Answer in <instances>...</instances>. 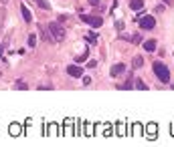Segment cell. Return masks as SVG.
<instances>
[{
  "mask_svg": "<svg viewBox=\"0 0 174 147\" xmlns=\"http://www.w3.org/2000/svg\"><path fill=\"white\" fill-rule=\"evenodd\" d=\"M152 69H154V75L162 81V83H168V81H170V71H168V67H166L164 63L156 61V63L152 64Z\"/></svg>",
  "mask_w": 174,
  "mask_h": 147,
  "instance_id": "cell-1",
  "label": "cell"
},
{
  "mask_svg": "<svg viewBox=\"0 0 174 147\" xmlns=\"http://www.w3.org/2000/svg\"><path fill=\"white\" fill-rule=\"evenodd\" d=\"M49 30H51V36H53L55 40H63L65 39V28L61 26V22H59V20H57V22L53 20V22L49 24Z\"/></svg>",
  "mask_w": 174,
  "mask_h": 147,
  "instance_id": "cell-2",
  "label": "cell"
},
{
  "mask_svg": "<svg viewBox=\"0 0 174 147\" xmlns=\"http://www.w3.org/2000/svg\"><path fill=\"white\" fill-rule=\"evenodd\" d=\"M81 20L85 22L87 26H91V28H99V26L103 24V18H101V16H87V14H83Z\"/></svg>",
  "mask_w": 174,
  "mask_h": 147,
  "instance_id": "cell-3",
  "label": "cell"
},
{
  "mask_svg": "<svg viewBox=\"0 0 174 147\" xmlns=\"http://www.w3.org/2000/svg\"><path fill=\"white\" fill-rule=\"evenodd\" d=\"M140 28H144V30H152L156 26V20H154V16H142L140 20Z\"/></svg>",
  "mask_w": 174,
  "mask_h": 147,
  "instance_id": "cell-4",
  "label": "cell"
},
{
  "mask_svg": "<svg viewBox=\"0 0 174 147\" xmlns=\"http://www.w3.org/2000/svg\"><path fill=\"white\" fill-rule=\"evenodd\" d=\"M67 73L69 75H71V77H83V69H81V67H79V64H69V67H67Z\"/></svg>",
  "mask_w": 174,
  "mask_h": 147,
  "instance_id": "cell-5",
  "label": "cell"
},
{
  "mask_svg": "<svg viewBox=\"0 0 174 147\" xmlns=\"http://www.w3.org/2000/svg\"><path fill=\"white\" fill-rule=\"evenodd\" d=\"M20 14H22L24 22H33V14H30V10L26 8L24 4H20Z\"/></svg>",
  "mask_w": 174,
  "mask_h": 147,
  "instance_id": "cell-6",
  "label": "cell"
},
{
  "mask_svg": "<svg viewBox=\"0 0 174 147\" xmlns=\"http://www.w3.org/2000/svg\"><path fill=\"white\" fill-rule=\"evenodd\" d=\"M124 71H126V64H113V67H111V77H117V75H121L124 73Z\"/></svg>",
  "mask_w": 174,
  "mask_h": 147,
  "instance_id": "cell-7",
  "label": "cell"
},
{
  "mask_svg": "<svg viewBox=\"0 0 174 147\" xmlns=\"http://www.w3.org/2000/svg\"><path fill=\"white\" fill-rule=\"evenodd\" d=\"M130 8L132 10H142V8H144V0H132Z\"/></svg>",
  "mask_w": 174,
  "mask_h": 147,
  "instance_id": "cell-8",
  "label": "cell"
},
{
  "mask_svg": "<svg viewBox=\"0 0 174 147\" xmlns=\"http://www.w3.org/2000/svg\"><path fill=\"white\" fill-rule=\"evenodd\" d=\"M144 50H148V53H152V50H156V40H146L144 42Z\"/></svg>",
  "mask_w": 174,
  "mask_h": 147,
  "instance_id": "cell-9",
  "label": "cell"
},
{
  "mask_svg": "<svg viewBox=\"0 0 174 147\" xmlns=\"http://www.w3.org/2000/svg\"><path fill=\"white\" fill-rule=\"evenodd\" d=\"M136 89H140V91H148L146 83H144V81H140V79H136Z\"/></svg>",
  "mask_w": 174,
  "mask_h": 147,
  "instance_id": "cell-10",
  "label": "cell"
},
{
  "mask_svg": "<svg viewBox=\"0 0 174 147\" xmlns=\"http://www.w3.org/2000/svg\"><path fill=\"white\" fill-rule=\"evenodd\" d=\"M37 4H39L43 10H51V6H49V2H47V0H37Z\"/></svg>",
  "mask_w": 174,
  "mask_h": 147,
  "instance_id": "cell-11",
  "label": "cell"
},
{
  "mask_svg": "<svg viewBox=\"0 0 174 147\" xmlns=\"http://www.w3.org/2000/svg\"><path fill=\"white\" fill-rule=\"evenodd\" d=\"M132 64H134V69H136V67H142V64H144V61H142V57H136Z\"/></svg>",
  "mask_w": 174,
  "mask_h": 147,
  "instance_id": "cell-12",
  "label": "cell"
},
{
  "mask_svg": "<svg viewBox=\"0 0 174 147\" xmlns=\"http://www.w3.org/2000/svg\"><path fill=\"white\" fill-rule=\"evenodd\" d=\"M130 40H132L134 44H140V42H142V36H140V35H134V36H130Z\"/></svg>",
  "mask_w": 174,
  "mask_h": 147,
  "instance_id": "cell-13",
  "label": "cell"
},
{
  "mask_svg": "<svg viewBox=\"0 0 174 147\" xmlns=\"http://www.w3.org/2000/svg\"><path fill=\"white\" fill-rule=\"evenodd\" d=\"M29 46H37V35L29 36Z\"/></svg>",
  "mask_w": 174,
  "mask_h": 147,
  "instance_id": "cell-14",
  "label": "cell"
},
{
  "mask_svg": "<svg viewBox=\"0 0 174 147\" xmlns=\"http://www.w3.org/2000/svg\"><path fill=\"white\" fill-rule=\"evenodd\" d=\"M10 133H12V135H18V133H20V127H18V125H12V127H10Z\"/></svg>",
  "mask_w": 174,
  "mask_h": 147,
  "instance_id": "cell-15",
  "label": "cell"
},
{
  "mask_svg": "<svg viewBox=\"0 0 174 147\" xmlns=\"http://www.w3.org/2000/svg\"><path fill=\"white\" fill-rule=\"evenodd\" d=\"M87 57H89V54H87V53L79 54V57H77V63H83V61H87Z\"/></svg>",
  "mask_w": 174,
  "mask_h": 147,
  "instance_id": "cell-16",
  "label": "cell"
},
{
  "mask_svg": "<svg viewBox=\"0 0 174 147\" xmlns=\"http://www.w3.org/2000/svg\"><path fill=\"white\" fill-rule=\"evenodd\" d=\"M95 39H97L95 35H89V36H87V40H89V42H91V44H95Z\"/></svg>",
  "mask_w": 174,
  "mask_h": 147,
  "instance_id": "cell-17",
  "label": "cell"
},
{
  "mask_svg": "<svg viewBox=\"0 0 174 147\" xmlns=\"http://www.w3.org/2000/svg\"><path fill=\"white\" fill-rule=\"evenodd\" d=\"M16 89H22V91H24V89H26V85H24V83H20V81H18V83H16Z\"/></svg>",
  "mask_w": 174,
  "mask_h": 147,
  "instance_id": "cell-18",
  "label": "cell"
},
{
  "mask_svg": "<svg viewBox=\"0 0 174 147\" xmlns=\"http://www.w3.org/2000/svg\"><path fill=\"white\" fill-rule=\"evenodd\" d=\"M89 4H91V6H97V4H99V0H89Z\"/></svg>",
  "mask_w": 174,
  "mask_h": 147,
  "instance_id": "cell-19",
  "label": "cell"
},
{
  "mask_svg": "<svg viewBox=\"0 0 174 147\" xmlns=\"http://www.w3.org/2000/svg\"><path fill=\"white\" fill-rule=\"evenodd\" d=\"M2 53H4V46H2V44H0V54H2Z\"/></svg>",
  "mask_w": 174,
  "mask_h": 147,
  "instance_id": "cell-20",
  "label": "cell"
},
{
  "mask_svg": "<svg viewBox=\"0 0 174 147\" xmlns=\"http://www.w3.org/2000/svg\"><path fill=\"white\" fill-rule=\"evenodd\" d=\"M162 2H170V0H162Z\"/></svg>",
  "mask_w": 174,
  "mask_h": 147,
  "instance_id": "cell-21",
  "label": "cell"
}]
</instances>
